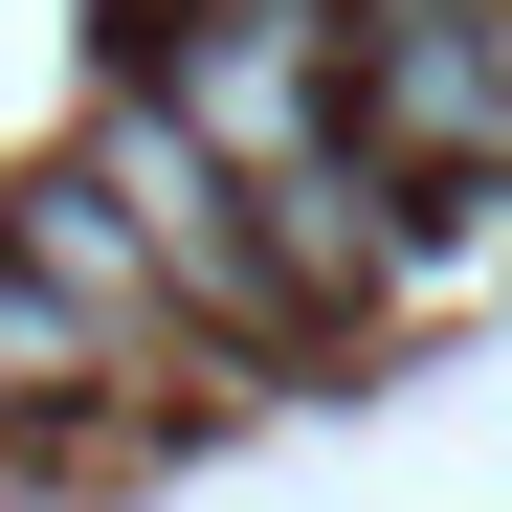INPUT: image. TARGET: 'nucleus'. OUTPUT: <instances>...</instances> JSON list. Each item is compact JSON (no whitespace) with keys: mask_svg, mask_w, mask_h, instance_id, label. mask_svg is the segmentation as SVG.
<instances>
[{"mask_svg":"<svg viewBox=\"0 0 512 512\" xmlns=\"http://www.w3.org/2000/svg\"><path fill=\"white\" fill-rule=\"evenodd\" d=\"M23 379H112V357L67 334V290H23V268H0V401H23Z\"/></svg>","mask_w":512,"mask_h":512,"instance_id":"5","label":"nucleus"},{"mask_svg":"<svg viewBox=\"0 0 512 512\" xmlns=\"http://www.w3.org/2000/svg\"><path fill=\"white\" fill-rule=\"evenodd\" d=\"M357 156L379 179H512V0L357 23Z\"/></svg>","mask_w":512,"mask_h":512,"instance_id":"2","label":"nucleus"},{"mask_svg":"<svg viewBox=\"0 0 512 512\" xmlns=\"http://www.w3.org/2000/svg\"><path fill=\"white\" fill-rule=\"evenodd\" d=\"M156 112H179L245 201L312 179V156H357V0H201V23L156 45Z\"/></svg>","mask_w":512,"mask_h":512,"instance_id":"1","label":"nucleus"},{"mask_svg":"<svg viewBox=\"0 0 512 512\" xmlns=\"http://www.w3.org/2000/svg\"><path fill=\"white\" fill-rule=\"evenodd\" d=\"M90 201L134 223V268L179 290V312H290V290H268V223H245V179H223V156H201L179 112H156V90L90 134Z\"/></svg>","mask_w":512,"mask_h":512,"instance_id":"3","label":"nucleus"},{"mask_svg":"<svg viewBox=\"0 0 512 512\" xmlns=\"http://www.w3.org/2000/svg\"><path fill=\"white\" fill-rule=\"evenodd\" d=\"M0 268H23V290H67V334H90V357H156V334H179V290H156V268H134V223L90 201V156L0 201Z\"/></svg>","mask_w":512,"mask_h":512,"instance_id":"4","label":"nucleus"}]
</instances>
